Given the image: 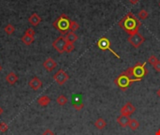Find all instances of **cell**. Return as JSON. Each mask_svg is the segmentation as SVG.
Here are the masks:
<instances>
[{
  "label": "cell",
  "mask_w": 160,
  "mask_h": 135,
  "mask_svg": "<svg viewBox=\"0 0 160 135\" xmlns=\"http://www.w3.org/2000/svg\"><path fill=\"white\" fill-rule=\"evenodd\" d=\"M119 26L131 36L139 33V27L142 26V22L132 12H128L119 21Z\"/></svg>",
  "instance_id": "6da1fadb"
},
{
  "label": "cell",
  "mask_w": 160,
  "mask_h": 135,
  "mask_svg": "<svg viewBox=\"0 0 160 135\" xmlns=\"http://www.w3.org/2000/svg\"><path fill=\"white\" fill-rule=\"evenodd\" d=\"M71 20L69 18L68 15L61 14L56 20L53 22V25L56 30H58L62 35H67L69 32V26H70Z\"/></svg>",
  "instance_id": "7a4b0ae2"
},
{
  "label": "cell",
  "mask_w": 160,
  "mask_h": 135,
  "mask_svg": "<svg viewBox=\"0 0 160 135\" xmlns=\"http://www.w3.org/2000/svg\"><path fill=\"white\" fill-rule=\"evenodd\" d=\"M131 77H134V79L142 80L144 76L148 74V70L146 68V62L144 63H137L135 66L130 67L126 71Z\"/></svg>",
  "instance_id": "3957f363"
},
{
  "label": "cell",
  "mask_w": 160,
  "mask_h": 135,
  "mask_svg": "<svg viewBox=\"0 0 160 135\" xmlns=\"http://www.w3.org/2000/svg\"><path fill=\"white\" fill-rule=\"evenodd\" d=\"M139 81H140V80L132 79V78H131V76L126 71H125L123 73H121L118 77H116V78L114 79V84L123 91H126V89L133 83L139 82Z\"/></svg>",
  "instance_id": "277c9868"
},
{
  "label": "cell",
  "mask_w": 160,
  "mask_h": 135,
  "mask_svg": "<svg viewBox=\"0 0 160 135\" xmlns=\"http://www.w3.org/2000/svg\"><path fill=\"white\" fill-rule=\"evenodd\" d=\"M97 45H98V47L99 48L100 50H102V51H110L112 54L115 55V57H117V58H120V55L117 54L115 53V51H114V50L111 49V47H110L111 43H110V40H109L108 38H105V37L101 38L100 40H98Z\"/></svg>",
  "instance_id": "5b68a950"
},
{
  "label": "cell",
  "mask_w": 160,
  "mask_h": 135,
  "mask_svg": "<svg viewBox=\"0 0 160 135\" xmlns=\"http://www.w3.org/2000/svg\"><path fill=\"white\" fill-rule=\"evenodd\" d=\"M128 42L132 45L134 48H136V49H138V48L142 45L144 41H145V38L139 33H136L134 35H131L129 36L128 38Z\"/></svg>",
  "instance_id": "8992f818"
},
{
  "label": "cell",
  "mask_w": 160,
  "mask_h": 135,
  "mask_svg": "<svg viewBox=\"0 0 160 135\" xmlns=\"http://www.w3.org/2000/svg\"><path fill=\"white\" fill-rule=\"evenodd\" d=\"M69 79V74L66 72L64 70H59L55 72V74L53 75V80L57 83L59 85H63L67 83Z\"/></svg>",
  "instance_id": "52a82bcc"
},
{
  "label": "cell",
  "mask_w": 160,
  "mask_h": 135,
  "mask_svg": "<svg viewBox=\"0 0 160 135\" xmlns=\"http://www.w3.org/2000/svg\"><path fill=\"white\" fill-rule=\"evenodd\" d=\"M67 43H68V41H67V40H66V38L63 36H60L53 42V47L59 54H63V53H65V48H66Z\"/></svg>",
  "instance_id": "ba28073f"
},
{
  "label": "cell",
  "mask_w": 160,
  "mask_h": 135,
  "mask_svg": "<svg viewBox=\"0 0 160 135\" xmlns=\"http://www.w3.org/2000/svg\"><path fill=\"white\" fill-rule=\"evenodd\" d=\"M120 112H121V114L130 117L131 114L136 112V107L131 102H126L123 107L121 108Z\"/></svg>",
  "instance_id": "9c48e42d"
},
{
  "label": "cell",
  "mask_w": 160,
  "mask_h": 135,
  "mask_svg": "<svg viewBox=\"0 0 160 135\" xmlns=\"http://www.w3.org/2000/svg\"><path fill=\"white\" fill-rule=\"evenodd\" d=\"M43 67L47 71H53L56 67H57V63L55 62L54 59H53L52 57H48L44 62H43Z\"/></svg>",
  "instance_id": "30bf717a"
},
{
  "label": "cell",
  "mask_w": 160,
  "mask_h": 135,
  "mask_svg": "<svg viewBox=\"0 0 160 135\" xmlns=\"http://www.w3.org/2000/svg\"><path fill=\"white\" fill-rule=\"evenodd\" d=\"M28 85H29L33 90H39L42 86V82H41V80L39 78V77L35 76L29 81Z\"/></svg>",
  "instance_id": "8fae6325"
},
{
  "label": "cell",
  "mask_w": 160,
  "mask_h": 135,
  "mask_svg": "<svg viewBox=\"0 0 160 135\" xmlns=\"http://www.w3.org/2000/svg\"><path fill=\"white\" fill-rule=\"evenodd\" d=\"M28 22L30 23L31 25L33 26H37V25H39L40 23H41V18L39 14H37V13H33L29 19H28Z\"/></svg>",
  "instance_id": "7c38bea8"
},
{
  "label": "cell",
  "mask_w": 160,
  "mask_h": 135,
  "mask_svg": "<svg viewBox=\"0 0 160 135\" xmlns=\"http://www.w3.org/2000/svg\"><path fill=\"white\" fill-rule=\"evenodd\" d=\"M116 121H117V123L120 125L121 127L125 128V127H127V126H128V123H129V121H130V117H126V115L121 114L120 117H117Z\"/></svg>",
  "instance_id": "4fadbf2b"
},
{
  "label": "cell",
  "mask_w": 160,
  "mask_h": 135,
  "mask_svg": "<svg viewBox=\"0 0 160 135\" xmlns=\"http://www.w3.org/2000/svg\"><path fill=\"white\" fill-rule=\"evenodd\" d=\"M18 79H19L18 75H17L15 72H13V71L8 73L7 76H6V81H7V83H8L9 84H16V83L18 82Z\"/></svg>",
  "instance_id": "5bb4252c"
},
{
  "label": "cell",
  "mask_w": 160,
  "mask_h": 135,
  "mask_svg": "<svg viewBox=\"0 0 160 135\" xmlns=\"http://www.w3.org/2000/svg\"><path fill=\"white\" fill-rule=\"evenodd\" d=\"M51 102V99L48 97V96H41L40 98L37 99V103H39L42 107H45V106L49 105V103Z\"/></svg>",
  "instance_id": "9a60e30c"
},
{
  "label": "cell",
  "mask_w": 160,
  "mask_h": 135,
  "mask_svg": "<svg viewBox=\"0 0 160 135\" xmlns=\"http://www.w3.org/2000/svg\"><path fill=\"white\" fill-rule=\"evenodd\" d=\"M94 126H95L98 130H103L105 129L106 126H107V123L106 121L103 119V118H98L95 121V123H94Z\"/></svg>",
  "instance_id": "2e32d148"
},
{
  "label": "cell",
  "mask_w": 160,
  "mask_h": 135,
  "mask_svg": "<svg viewBox=\"0 0 160 135\" xmlns=\"http://www.w3.org/2000/svg\"><path fill=\"white\" fill-rule=\"evenodd\" d=\"M66 40H67L68 42H70V43H74L75 41H78V36L75 34V32H71L69 31L67 35H66Z\"/></svg>",
  "instance_id": "e0dca14e"
},
{
  "label": "cell",
  "mask_w": 160,
  "mask_h": 135,
  "mask_svg": "<svg viewBox=\"0 0 160 135\" xmlns=\"http://www.w3.org/2000/svg\"><path fill=\"white\" fill-rule=\"evenodd\" d=\"M128 127L131 130H137L139 128V123L138 120H136L135 118H132V119H130L129 123H128Z\"/></svg>",
  "instance_id": "ac0fdd59"
},
{
  "label": "cell",
  "mask_w": 160,
  "mask_h": 135,
  "mask_svg": "<svg viewBox=\"0 0 160 135\" xmlns=\"http://www.w3.org/2000/svg\"><path fill=\"white\" fill-rule=\"evenodd\" d=\"M22 41L25 44V45H31L33 42H34V41H35V38L34 37H29V36H25V35H24L23 37H22Z\"/></svg>",
  "instance_id": "d6986e66"
},
{
  "label": "cell",
  "mask_w": 160,
  "mask_h": 135,
  "mask_svg": "<svg viewBox=\"0 0 160 135\" xmlns=\"http://www.w3.org/2000/svg\"><path fill=\"white\" fill-rule=\"evenodd\" d=\"M68 101H69V100L65 95H60V96H58V97H57V99H56V102H57L60 106L66 105L68 103Z\"/></svg>",
  "instance_id": "ffe728a7"
},
{
  "label": "cell",
  "mask_w": 160,
  "mask_h": 135,
  "mask_svg": "<svg viewBox=\"0 0 160 135\" xmlns=\"http://www.w3.org/2000/svg\"><path fill=\"white\" fill-rule=\"evenodd\" d=\"M4 31H5V33L8 34V35H11V34L14 33V31H15V27H14L11 24H8V25H7L5 26Z\"/></svg>",
  "instance_id": "44dd1931"
},
{
  "label": "cell",
  "mask_w": 160,
  "mask_h": 135,
  "mask_svg": "<svg viewBox=\"0 0 160 135\" xmlns=\"http://www.w3.org/2000/svg\"><path fill=\"white\" fill-rule=\"evenodd\" d=\"M138 17L140 19V20H145V19H147L149 17V12L142 8V9H140L139 12L138 13Z\"/></svg>",
  "instance_id": "7402d4cb"
},
{
  "label": "cell",
  "mask_w": 160,
  "mask_h": 135,
  "mask_svg": "<svg viewBox=\"0 0 160 135\" xmlns=\"http://www.w3.org/2000/svg\"><path fill=\"white\" fill-rule=\"evenodd\" d=\"M73 107L75 110H77V111H81L83 107H84V104L80 101L79 100H76L75 101H73Z\"/></svg>",
  "instance_id": "603a6c76"
},
{
  "label": "cell",
  "mask_w": 160,
  "mask_h": 135,
  "mask_svg": "<svg viewBox=\"0 0 160 135\" xmlns=\"http://www.w3.org/2000/svg\"><path fill=\"white\" fill-rule=\"evenodd\" d=\"M80 28V25L76 21H71L70 22V26H69V31L75 32Z\"/></svg>",
  "instance_id": "cb8c5ba5"
},
{
  "label": "cell",
  "mask_w": 160,
  "mask_h": 135,
  "mask_svg": "<svg viewBox=\"0 0 160 135\" xmlns=\"http://www.w3.org/2000/svg\"><path fill=\"white\" fill-rule=\"evenodd\" d=\"M74 49H75V45H74V43L68 42L67 45H66V48H65V53H71Z\"/></svg>",
  "instance_id": "d4e9b609"
},
{
  "label": "cell",
  "mask_w": 160,
  "mask_h": 135,
  "mask_svg": "<svg viewBox=\"0 0 160 135\" xmlns=\"http://www.w3.org/2000/svg\"><path fill=\"white\" fill-rule=\"evenodd\" d=\"M8 130V126L5 123V122H1L0 123V132H2V133H5L7 132Z\"/></svg>",
  "instance_id": "484cf974"
},
{
  "label": "cell",
  "mask_w": 160,
  "mask_h": 135,
  "mask_svg": "<svg viewBox=\"0 0 160 135\" xmlns=\"http://www.w3.org/2000/svg\"><path fill=\"white\" fill-rule=\"evenodd\" d=\"M157 60H158V59H157V57H156L155 55L153 54V55H151V56H150L149 58H148V63H149V64H151L152 66H154Z\"/></svg>",
  "instance_id": "4316f807"
},
{
  "label": "cell",
  "mask_w": 160,
  "mask_h": 135,
  "mask_svg": "<svg viewBox=\"0 0 160 135\" xmlns=\"http://www.w3.org/2000/svg\"><path fill=\"white\" fill-rule=\"evenodd\" d=\"M24 35L25 36H29V37H34L35 36V30L33 28H27L24 32Z\"/></svg>",
  "instance_id": "83f0119b"
},
{
  "label": "cell",
  "mask_w": 160,
  "mask_h": 135,
  "mask_svg": "<svg viewBox=\"0 0 160 135\" xmlns=\"http://www.w3.org/2000/svg\"><path fill=\"white\" fill-rule=\"evenodd\" d=\"M154 67V69L157 71V72H160V60H157L155 62V64L153 66Z\"/></svg>",
  "instance_id": "f1b7e54d"
},
{
  "label": "cell",
  "mask_w": 160,
  "mask_h": 135,
  "mask_svg": "<svg viewBox=\"0 0 160 135\" xmlns=\"http://www.w3.org/2000/svg\"><path fill=\"white\" fill-rule=\"evenodd\" d=\"M42 135H54V132H53V130H51L50 129H46V130L43 131Z\"/></svg>",
  "instance_id": "f546056e"
},
{
  "label": "cell",
  "mask_w": 160,
  "mask_h": 135,
  "mask_svg": "<svg viewBox=\"0 0 160 135\" xmlns=\"http://www.w3.org/2000/svg\"><path fill=\"white\" fill-rule=\"evenodd\" d=\"M129 3L130 4H132V5H136L138 2H139V0H128Z\"/></svg>",
  "instance_id": "4dcf8cb0"
},
{
  "label": "cell",
  "mask_w": 160,
  "mask_h": 135,
  "mask_svg": "<svg viewBox=\"0 0 160 135\" xmlns=\"http://www.w3.org/2000/svg\"><path fill=\"white\" fill-rule=\"evenodd\" d=\"M156 96H157L158 98H160V88L157 89V91H156Z\"/></svg>",
  "instance_id": "1f68e13d"
},
{
  "label": "cell",
  "mask_w": 160,
  "mask_h": 135,
  "mask_svg": "<svg viewBox=\"0 0 160 135\" xmlns=\"http://www.w3.org/2000/svg\"><path fill=\"white\" fill-rule=\"evenodd\" d=\"M155 135H160V129H159V130L155 132Z\"/></svg>",
  "instance_id": "d6a6232c"
},
{
  "label": "cell",
  "mask_w": 160,
  "mask_h": 135,
  "mask_svg": "<svg viewBox=\"0 0 160 135\" xmlns=\"http://www.w3.org/2000/svg\"><path fill=\"white\" fill-rule=\"evenodd\" d=\"M3 71V67H2V65L1 64H0V72H1Z\"/></svg>",
  "instance_id": "836d02e7"
},
{
  "label": "cell",
  "mask_w": 160,
  "mask_h": 135,
  "mask_svg": "<svg viewBox=\"0 0 160 135\" xmlns=\"http://www.w3.org/2000/svg\"><path fill=\"white\" fill-rule=\"evenodd\" d=\"M2 113H3V110H2V108H1V107H0V115L2 114Z\"/></svg>",
  "instance_id": "e575fe53"
},
{
  "label": "cell",
  "mask_w": 160,
  "mask_h": 135,
  "mask_svg": "<svg viewBox=\"0 0 160 135\" xmlns=\"http://www.w3.org/2000/svg\"><path fill=\"white\" fill-rule=\"evenodd\" d=\"M159 7H160V0H159Z\"/></svg>",
  "instance_id": "d590c367"
}]
</instances>
